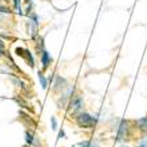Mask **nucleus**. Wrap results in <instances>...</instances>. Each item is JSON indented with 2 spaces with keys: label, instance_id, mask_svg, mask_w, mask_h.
Returning a JSON list of instances; mask_svg holds the SVG:
<instances>
[{
  "label": "nucleus",
  "instance_id": "obj_19",
  "mask_svg": "<svg viewBox=\"0 0 147 147\" xmlns=\"http://www.w3.org/2000/svg\"><path fill=\"white\" fill-rule=\"evenodd\" d=\"M118 147H130V146H129V144H126V143H121Z\"/></svg>",
  "mask_w": 147,
  "mask_h": 147
},
{
  "label": "nucleus",
  "instance_id": "obj_4",
  "mask_svg": "<svg viewBox=\"0 0 147 147\" xmlns=\"http://www.w3.org/2000/svg\"><path fill=\"white\" fill-rule=\"evenodd\" d=\"M19 121L23 123V126L27 127L28 130H34L37 127V122L33 119V117L31 114L25 113L24 110H20L19 111Z\"/></svg>",
  "mask_w": 147,
  "mask_h": 147
},
{
  "label": "nucleus",
  "instance_id": "obj_5",
  "mask_svg": "<svg viewBox=\"0 0 147 147\" xmlns=\"http://www.w3.org/2000/svg\"><path fill=\"white\" fill-rule=\"evenodd\" d=\"M24 137H25V143L29 144L31 147H44L41 139L36 135L34 130H28L27 129L24 133Z\"/></svg>",
  "mask_w": 147,
  "mask_h": 147
},
{
  "label": "nucleus",
  "instance_id": "obj_14",
  "mask_svg": "<svg viewBox=\"0 0 147 147\" xmlns=\"http://www.w3.org/2000/svg\"><path fill=\"white\" fill-rule=\"evenodd\" d=\"M13 1V8L19 15H23V9H21V1L20 0H12Z\"/></svg>",
  "mask_w": 147,
  "mask_h": 147
},
{
  "label": "nucleus",
  "instance_id": "obj_18",
  "mask_svg": "<svg viewBox=\"0 0 147 147\" xmlns=\"http://www.w3.org/2000/svg\"><path fill=\"white\" fill-rule=\"evenodd\" d=\"M57 138L58 139H64V138H65V130H64V129H60V130H58V135H57Z\"/></svg>",
  "mask_w": 147,
  "mask_h": 147
},
{
  "label": "nucleus",
  "instance_id": "obj_2",
  "mask_svg": "<svg viewBox=\"0 0 147 147\" xmlns=\"http://www.w3.org/2000/svg\"><path fill=\"white\" fill-rule=\"evenodd\" d=\"M134 123L133 121L129 119H121L118 126H117V135L115 140L117 142H126V140L131 139L134 134Z\"/></svg>",
  "mask_w": 147,
  "mask_h": 147
},
{
  "label": "nucleus",
  "instance_id": "obj_7",
  "mask_svg": "<svg viewBox=\"0 0 147 147\" xmlns=\"http://www.w3.org/2000/svg\"><path fill=\"white\" fill-rule=\"evenodd\" d=\"M68 88H69V84H68V81H66V78L61 77V76H57L55 82H53V92L61 94V93H64Z\"/></svg>",
  "mask_w": 147,
  "mask_h": 147
},
{
  "label": "nucleus",
  "instance_id": "obj_11",
  "mask_svg": "<svg viewBox=\"0 0 147 147\" xmlns=\"http://www.w3.org/2000/svg\"><path fill=\"white\" fill-rule=\"evenodd\" d=\"M34 48H36V52H37L38 55H41L42 51H45V48H44V38L41 37V36H37V38H36Z\"/></svg>",
  "mask_w": 147,
  "mask_h": 147
},
{
  "label": "nucleus",
  "instance_id": "obj_20",
  "mask_svg": "<svg viewBox=\"0 0 147 147\" xmlns=\"http://www.w3.org/2000/svg\"><path fill=\"white\" fill-rule=\"evenodd\" d=\"M23 147H31V146H29V144H27V143H25V144H24V146H23Z\"/></svg>",
  "mask_w": 147,
  "mask_h": 147
},
{
  "label": "nucleus",
  "instance_id": "obj_13",
  "mask_svg": "<svg viewBox=\"0 0 147 147\" xmlns=\"http://www.w3.org/2000/svg\"><path fill=\"white\" fill-rule=\"evenodd\" d=\"M135 147H147V135H142L135 140Z\"/></svg>",
  "mask_w": 147,
  "mask_h": 147
},
{
  "label": "nucleus",
  "instance_id": "obj_15",
  "mask_svg": "<svg viewBox=\"0 0 147 147\" xmlns=\"http://www.w3.org/2000/svg\"><path fill=\"white\" fill-rule=\"evenodd\" d=\"M51 126H52V130H58V122L55 115L51 117Z\"/></svg>",
  "mask_w": 147,
  "mask_h": 147
},
{
  "label": "nucleus",
  "instance_id": "obj_12",
  "mask_svg": "<svg viewBox=\"0 0 147 147\" xmlns=\"http://www.w3.org/2000/svg\"><path fill=\"white\" fill-rule=\"evenodd\" d=\"M37 77H38V81H40V84H41V88L44 90H47V88H48V80H47V77H45V74H44V72H38L37 73Z\"/></svg>",
  "mask_w": 147,
  "mask_h": 147
},
{
  "label": "nucleus",
  "instance_id": "obj_10",
  "mask_svg": "<svg viewBox=\"0 0 147 147\" xmlns=\"http://www.w3.org/2000/svg\"><path fill=\"white\" fill-rule=\"evenodd\" d=\"M40 60H41V68H42V72L47 70V69L51 66L52 62H53V58H52V56L48 53V51H42V53L40 55Z\"/></svg>",
  "mask_w": 147,
  "mask_h": 147
},
{
  "label": "nucleus",
  "instance_id": "obj_17",
  "mask_svg": "<svg viewBox=\"0 0 147 147\" xmlns=\"http://www.w3.org/2000/svg\"><path fill=\"white\" fill-rule=\"evenodd\" d=\"M12 11L9 9L8 7H5V5H0V13H11Z\"/></svg>",
  "mask_w": 147,
  "mask_h": 147
},
{
  "label": "nucleus",
  "instance_id": "obj_9",
  "mask_svg": "<svg viewBox=\"0 0 147 147\" xmlns=\"http://www.w3.org/2000/svg\"><path fill=\"white\" fill-rule=\"evenodd\" d=\"M134 123V130L139 131L142 135H147V115L142 117L139 119L133 121Z\"/></svg>",
  "mask_w": 147,
  "mask_h": 147
},
{
  "label": "nucleus",
  "instance_id": "obj_16",
  "mask_svg": "<svg viewBox=\"0 0 147 147\" xmlns=\"http://www.w3.org/2000/svg\"><path fill=\"white\" fill-rule=\"evenodd\" d=\"M5 56V45H4V41L0 38V57Z\"/></svg>",
  "mask_w": 147,
  "mask_h": 147
},
{
  "label": "nucleus",
  "instance_id": "obj_3",
  "mask_svg": "<svg viewBox=\"0 0 147 147\" xmlns=\"http://www.w3.org/2000/svg\"><path fill=\"white\" fill-rule=\"evenodd\" d=\"M84 106H85V99H84V97H82L81 94L74 93V94L70 97V99H69V105H68V107H66V110H68L69 115L74 117L76 114H78L80 111L84 110Z\"/></svg>",
  "mask_w": 147,
  "mask_h": 147
},
{
  "label": "nucleus",
  "instance_id": "obj_6",
  "mask_svg": "<svg viewBox=\"0 0 147 147\" xmlns=\"http://www.w3.org/2000/svg\"><path fill=\"white\" fill-rule=\"evenodd\" d=\"M15 52H16L17 56H20V57L23 58L25 62H27L28 66H31V68H34V58H33V56H32V53H31V51H29V49L21 48V47H17Z\"/></svg>",
  "mask_w": 147,
  "mask_h": 147
},
{
  "label": "nucleus",
  "instance_id": "obj_8",
  "mask_svg": "<svg viewBox=\"0 0 147 147\" xmlns=\"http://www.w3.org/2000/svg\"><path fill=\"white\" fill-rule=\"evenodd\" d=\"M37 29H38V19L36 13H31V20L28 23V34L32 38H36L37 36Z\"/></svg>",
  "mask_w": 147,
  "mask_h": 147
},
{
  "label": "nucleus",
  "instance_id": "obj_1",
  "mask_svg": "<svg viewBox=\"0 0 147 147\" xmlns=\"http://www.w3.org/2000/svg\"><path fill=\"white\" fill-rule=\"evenodd\" d=\"M73 122L76 123V126L82 129V130H93L97 126L98 118L94 117L93 114L88 113V111H80L78 114H76L74 117H72Z\"/></svg>",
  "mask_w": 147,
  "mask_h": 147
}]
</instances>
